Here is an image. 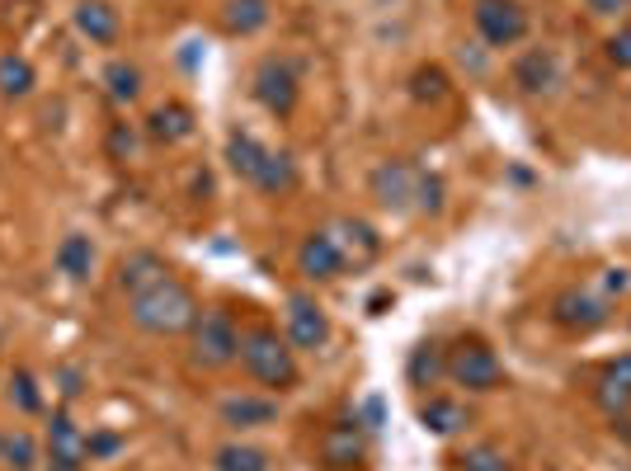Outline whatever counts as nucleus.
Here are the masks:
<instances>
[{"mask_svg":"<svg viewBox=\"0 0 631 471\" xmlns=\"http://www.w3.org/2000/svg\"><path fill=\"white\" fill-rule=\"evenodd\" d=\"M132 325L147 330V335H184L199 321V302H193V292L174 279H161L142 292H132Z\"/></svg>","mask_w":631,"mask_h":471,"instance_id":"1","label":"nucleus"},{"mask_svg":"<svg viewBox=\"0 0 631 471\" xmlns=\"http://www.w3.org/2000/svg\"><path fill=\"white\" fill-rule=\"evenodd\" d=\"M241 368L260 387H273V391L298 387V359H292L288 340L279 335V330H269V325H254V330H246V335H241Z\"/></svg>","mask_w":631,"mask_h":471,"instance_id":"2","label":"nucleus"},{"mask_svg":"<svg viewBox=\"0 0 631 471\" xmlns=\"http://www.w3.org/2000/svg\"><path fill=\"white\" fill-rule=\"evenodd\" d=\"M241 359V330H236L231 311L212 307V311H199V321H193V363L199 368H231Z\"/></svg>","mask_w":631,"mask_h":471,"instance_id":"3","label":"nucleus"},{"mask_svg":"<svg viewBox=\"0 0 631 471\" xmlns=\"http://www.w3.org/2000/svg\"><path fill=\"white\" fill-rule=\"evenodd\" d=\"M448 378L467 391H495L504 382V363L495 359V349L481 340H458L448 349Z\"/></svg>","mask_w":631,"mask_h":471,"instance_id":"4","label":"nucleus"},{"mask_svg":"<svg viewBox=\"0 0 631 471\" xmlns=\"http://www.w3.org/2000/svg\"><path fill=\"white\" fill-rule=\"evenodd\" d=\"M477 29L490 48H514L528 33V10L519 0H477Z\"/></svg>","mask_w":631,"mask_h":471,"instance_id":"5","label":"nucleus"},{"mask_svg":"<svg viewBox=\"0 0 631 471\" xmlns=\"http://www.w3.org/2000/svg\"><path fill=\"white\" fill-rule=\"evenodd\" d=\"M254 100L279 118L298 109V71H292V62H283V57L260 62V71H254Z\"/></svg>","mask_w":631,"mask_h":471,"instance_id":"6","label":"nucleus"},{"mask_svg":"<svg viewBox=\"0 0 631 471\" xmlns=\"http://www.w3.org/2000/svg\"><path fill=\"white\" fill-rule=\"evenodd\" d=\"M288 340L307 353L325 349V340H330V317L321 311V302L307 298V292H292L288 298Z\"/></svg>","mask_w":631,"mask_h":471,"instance_id":"7","label":"nucleus"},{"mask_svg":"<svg viewBox=\"0 0 631 471\" xmlns=\"http://www.w3.org/2000/svg\"><path fill=\"white\" fill-rule=\"evenodd\" d=\"M48 458H52V471H86L90 462V439L76 429L67 410H57L48 424Z\"/></svg>","mask_w":631,"mask_h":471,"instance_id":"8","label":"nucleus"},{"mask_svg":"<svg viewBox=\"0 0 631 471\" xmlns=\"http://www.w3.org/2000/svg\"><path fill=\"white\" fill-rule=\"evenodd\" d=\"M363 453H368V443H363L359 420H334L325 434H321V458H325L330 471H353V467H363Z\"/></svg>","mask_w":631,"mask_h":471,"instance_id":"9","label":"nucleus"},{"mask_svg":"<svg viewBox=\"0 0 631 471\" xmlns=\"http://www.w3.org/2000/svg\"><path fill=\"white\" fill-rule=\"evenodd\" d=\"M298 269L307 273V279H316V283L340 279V269H344V250H340V241H334L330 231H311L307 241L298 245Z\"/></svg>","mask_w":631,"mask_h":471,"instance_id":"10","label":"nucleus"},{"mask_svg":"<svg viewBox=\"0 0 631 471\" xmlns=\"http://www.w3.org/2000/svg\"><path fill=\"white\" fill-rule=\"evenodd\" d=\"M415 184H420V170L405 166V161H382L372 170V199L391 212H401L410 199H415Z\"/></svg>","mask_w":631,"mask_h":471,"instance_id":"11","label":"nucleus"},{"mask_svg":"<svg viewBox=\"0 0 631 471\" xmlns=\"http://www.w3.org/2000/svg\"><path fill=\"white\" fill-rule=\"evenodd\" d=\"M551 317H557V325L565 330H599L608 321V307L594 298V292H584V288H565L557 302H551Z\"/></svg>","mask_w":631,"mask_h":471,"instance_id":"12","label":"nucleus"},{"mask_svg":"<svg viewBox=\"0 0 631 471\" xmlns=\"http://www.w3.org/2000/svg\"><path fill=\"white\" fill-rule=\"evenodd\" d=\"M217 415H222L227 429H260V424L279 420V401H273V397H250V391H241V397H227L222 405H217Z\"/></svg>","mask_w":631,"mask_h":471,"instance_id":"13","label":"nucleus"},{"mask_svg":"<svg viewBox=\"0 0 631 471\" xmlns=\"http://www.w3.org/2000/svg\"><path fill=\"white\" fill-rule=\"evenodd\" d=\"M147 132L156 137V142H184V137H193V109L180 104V100H166V104H156L151 118H147Z\"/></svg>","mask_w":631,"mask_h":471,"instance_id":"14","label":"nucleus"},{"mask_svg":"<svg viewBox=\"0 0 631 471\" xmlns=\"http://www.w3.org/2000/svg\"><path fill=\"white\" fill-rule=\"evenodd\" d=\"M514 81L528 90V94H542L561 81V67H557V57H551L547 48H532L519 57V67H514Z\"/></svg>","mask_w":631,"mask_h":471,"instance_id":"15","label":"nucleus"},{"mask_svg":"<svg viewBox=\"0 0 631 471\" xmlns=\"http://www.w3.org/2000/svg\"><path fill=\"white\" fill-rule=\"evenodd\" d=\"M405 378H410V387H439L443 378H448V349L439 344V340H424L415 353H410V368H405Z\"/></svg>","mask_w":631,"mask_h":471,"instance_id":"16","label":"nucleus"},{"mask_svg":"<svg viewBox=\"0 0 631 471\" xmlns=\"http://www.w3.org/2000/svg\"><path fill=\"white\" fill-rule=\"evenodd\" d=\"M161 279H170V269H166L161 254H151V250L128 254L123 269H118V283H123L128 298H132V292H142V288H151V283H161Z\"/></svg>","mask_w":631,"mask_h":471,"instance_id":"17","label":"nucleus"},{"mask_svg":"<svg viewBox=\"0 0 631 471\" xmlns=\"http://www.w3.org/2000/svg\"><path fill=\"white\" fill-rule=\"evenodd\" d=\"M76 29H81L90 43H113L118 38V10L109 0H81L76 6Z\"/></svg>","mask_w":631,"mask_h":471,"instance_id":"18","label":"nucleus"},{"mask_svg":"<svg viewBox=\"0 0 631 471\" xmlns=\"http://www.w3.org/2000/svg\"><path fill=\"white\" fill-rule=\"evenodd\" d=\"M340 236V250H344V260H353V264H368V260H378V250H382V241H378V231H372L368 222H359V218H344L340 227H334Z\"/></svg>","mask_w":631,"mask_h":471,"instance_id":"19","label":"nucleus"},{"mask_svg":"<svg viewBox=\"0 0 631 471\" xmlns=\"http://www.w3.org/2000/svg\"><path fill=\"white\" fill-rule=\"evenodd\" d=\"M264 156H269V147L260 142V137H250V132H231V137H227V166L241 174V180L254 184V174H260Z\"/></svg>","mask_w":631,"mask_h":471,"instance_id":"20","label":"nucleus"},{"mask_svg":"<svg viewBox=\"0 0 631 471\" xmlns=\"http://www.w3.org/2000/svg\"><path fill=\"white\" fill-rule=\"evenodd\" d=\"M420 424L429 429V434H439V439H452L458 429L467 424V410L462 401H452V397H429L420 405Z\"/></svg>","mask_w":631,"mask_h":471,"instance_id":"21","label":"nucleus"},{"mask_svg":"<svg viewBox=\"0 0 631 471\" xmlns=\"http://www.w3.org/2000/svg\"><path fill=\"white\" fill-rule=\"evenodd\" d=\"M292 184H298V161H292L288 151H269L264 166H260V174H254V189H264V193H288Z\"/></svg>","mask_w":631,"mask_h":471,"instance_id":"22","label":"nucleus"},{"mask_svg":"<svg viewBox=\"0 0 631 471\" xmlns=\"http://www.w3.org/2000/svg\"><path fill=\"white\" fill-rule=\"evenodd\" d=\"M90 264H94V245H90V236H67V241L57 245V269H62L67 279L86 283V279H90Z\"/></svg>","mask_w":631,"mask_h":471,"instance_id":"23","label":"nucleus"},{"mask_svg":"<svg viewBox=\"0 0 631 471\" xmlns=\"http://www.w3.org/2000/svg\"><path fill=\"white\" fill-rule=\"evenodd\" d=\"M222 19H227V33L250 38V33H260L269 24V0H227Z\"/></svg>","mask_w":631,"mask_h":471,"instance_id":"24","label":"nucleus"},{"mask_svg":"<svg viewBox=\"0 0 631 471\" xmlns=\"http://www.w3.org/2000/svg\"><path fill=\"white\" fill-rule=\"evenodd\" d=\"M33 86H38V76L29 67V57H19V52L0 57V94H6V100H24Z\"/></svg>","mask_w":631,"mask_h":471,"instance_id":"25","label":"nucleus"},{"mask_svg":"<svg viewBox=\"0 0 631 471\" xmlns=\"http://www.w3.org/2000/svg\"><path fill=\"white\" fill-rule=\"evenodd\" d=\"M217 471H269V453L254 443H222L212 458Z\"/></svg>","mask_w":631,"mask_h":471,"instance_id":"26","label":"nucleus"},{"mask_svg":"<svg viewBox=\"0 0 631 471\" xmlns=\"http://www.w3.org/2000/svg\"><path fill=\"white\" fill-rule=\"evenodd\" d=\"M104 86H109V94L118 104H132L137 94H142V71H137L132 62H123V57H118V62H109L104 67Z\"/></svg>","mask_w":631,"mask_h":471,"instance_id":"27","label":"nucleus"},{"mask_svg":"<svg viewBox=\"0 0 631 471\" xmlns=\"http://www.w3.org/2000/svg\"><path fill=\"white\" fill-rule=\"evenodd\" d=\"M0 462H6L10 471H33L38 467V443L24 434V429H14V434H6V453H0Z\"/></svg>","mask_w":631,"mask_h":471,"instance_id":"28","label":"nucleus"},{"mask_svg":"<svg viewBox=\"0 0 631 471\" xmlns=\"http://www.w3.org/2000/svg\"><path fill=\"white\" fill-rule=\"evenodd\" d=\"M458 462H462V471H514V467H509V458L500 453L495 443H477V448H467V453H462Z\"/></svg>","mask_w":631,"mask_h":471,"instance_id":"29","label":"nucleus"},{"mask_svg":"<svg viewBox=\"0 0 631 471\" xmlns=\"http://www.w3.org/2000/svg\"><path fill=\"white\" fill-rule=\"evenodd\" d=\"M10 397H14V405L24 410V415H38V410H43V397H38L33 372H24V368H19L14 378H10Z\"/></svg>","mask_w":631,"mask_h":471,"instance_id":"30","label":"nucleus"},{"mask_svg":"<svg viewBox=\"0 0 631 471\" xmlns=\"http://www.w3.org/2000/svg\"><path fill=\"white\" fill-rule=\"evenodd\" d=\"M410 94H415V100H443V94H448V76H443L439 67H420Z\"/></svg>","mask_w":631,"mask_h":471,"instance_id":"31","label":"nucleus"},{"mask_svg":"<svg viewBox=\"0 0 631 471\" xmlns=\"http://www.w3.org/2000/svg\"><path fill=\"white\" fill-rule=\"evenodd\" d=\"M415 203H420V212H443V180H439V174H424V170H420Z\"/></svg>","mask_w":631,"mask_h":471,"instance_id":"32","label":"nucleus"},{"mask_svg":"<svg viewBox=\"0 0 631 471\" xmlns=\"http://www.w3.org/2000/svg\"><path fill=\"white\" fill-rule=\"evenodd\" d=\"M599 405H603V410H608V415H613V420H618V415H622V410L631 405V391H622L618 382H608V378H603V382H599Z\"/></svg>","mask_w":631,"mask_h":471,"instance_id":"33","label":"nucleus"},{"mask_svg":"<svg viewBox=\"0 0 631 471\" xmlns=\"http://www.w3.org/2000/svg\"><path fill=\"white\" fill-rule=\"evenodd\" d=\"M608 62L631 71V29H618L613 38H608Z\"/></svg>","mask_w":631,"mask_h":471,"instance_id":"34","label":"nucleus"},{"mask_svg":"<svg viewBox=\"0 0 631 471\" xmlns=\"http://www.w3.org/2000/svg\"><path fill=\"white\" fill-rule=\"evenodd\" d=\"M608 382H618L622 391H631V353H622V359H613L608 363V372H603Z\"/></svg>","mask_w":631,"mask_h":471,"instance_id":"35","label":"nucleus"},{"mask_svg":"<svg viewBox=\"0 0 631 471\" xmlns=\"http://www.w3.org/2000/svg\"><path fill=\"white\" fill-rule=\"evenodd\" d=\"M118 448H123L118 434H90V458H113Z\"/></svg>","mask_w":631,"mask_h":471,"instance_id":"36","label":"nucleus"},{"mask_svg":"<svg viewBox=\"0 0 631 471\" xmlns=\"http://www.w3.org/2000/svg\"><path fill=\"white\" fill-rule=\"evenodd\" d=\"M109 151H113V156H123V151H132V132H128L123 123H118V128H113V137H109Z\"/></svg>","mask_w":631,"mask_h":471,"instance_id":"37","label":"nucleus"},{"mask_svg":"<svg viewBox=\"0 0 631 471\" xmlns=\"http://www.w3.org/2000/svg\"><path fill=\"white\" fill-rule=\"evenodd\" d=\"M631 6V0H589V10L594 14H622Z\"/></svg>","mask_w":631,"mask_h":471,"instance_id":"38","label":"nucleus"},{"mask_svg":"<svg viewBox=\"0 0 631 471\" xmlns=\"http://www.w3.org/2000/svg\"><path fill=\"white\" fill-rule=\"evenodd\" d=\"M368 429H382V401L378 397L368 401Z\"/></svg>","mask_w":631,"mask_h":471,"instance_id":"39","label":"nucleus"},{"mask_svg":"<svg viewBox=\"0 0 631 471\" xmlns=\"http://www.w3.org/2000/svg\"><path fill=\"white\" fill-rule=\"evenodd\" d=\"M608 288H618V292H622V288H627V273H622V269H613V273H608Z\"/></svg>","mask_w":631,"mask_h":471,"instance_id":"40","label":"nucleus"},{"mask_svg":"<svg viewBox=\"0 0 631 471\" xmlns=\"http://www.w3.org/2000/svg\"><path fill=\"white\" fill-rule=\"evenodd\" d=\"M618 434H622V439L631 443V420H618Z\"/></svg>","mask_w":631,"mask_h":471,"instance_id":"41","label":"nucleus"},{"mask_svg":"<svg viewBox=\"0 0 631 471\" xmlns=\"http://www.w3.org/2000/svg\"><path fill=\"white\" fill-rule=\"evenodd\" d=\"M551 471H565V467H551Z\"/></svg>","mask_w":631,"mask_h":471,"instance_id":"42","label":"nucleus"}]
</instances>
